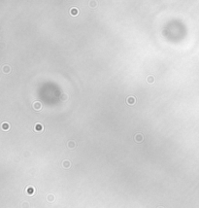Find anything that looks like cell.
<instances>
[{"mask_svg":"<svg viewBox=\"0 0 199 208\" xmlns=\"http://www.w3.org/2000/svg\"><path fill=\"white\" fill-rule=\"evenodd\" d=\"M25 192H26V194H27L28 195H33L35 194V189H34V187H32V186H28V187L26 188Z\"/></svg>","mask_w":199,"mask_h":208,"instance_id":"1","label":"cell"},{"mask_svg":"<svg viewBox=\"0 0 199 208\" xmlns=\"http://www.w3.org/2000/svg\"><path fill=\"white\" fill-rule=\"evenodd\" d=\"M69 13H70V15H72V16H78L79 15V9L78 8H76V7H73V8H71L70 10H69Z\"/></svg>","mask_w":199,"mask_h":208,"instance_id":"2","label":"cell"},{"mask_svg":"<svg viewBox=\"0 0 199 208\" xmlns=\"http://www.w3.org/2000/svg\"><path fill=\"white\" fill-rule=\"evenodd\" d=\"M135 102H136V99H135L134 96H129V97L126 98V103H127L128 105H130V106H131V105H134Z\"/></svg>","mask_w":199,"mask_h":208,"instance_id":"3","label":"cell"},{"mask_svg":"<svg viewBox=\"0 0 199 208\" xmlns=\"http://www.w3.org/2000/svg\"><path fill=\"white\" fill-rule=\"evenodd\" d=\"M134 139H135L136 142L140 143V142H142V141L144 140V136H143L141 133H137V134L134 136Z\"/></svg>","mask_w":199,"mask_h":208,"instance_id":"4","label":"cell"},{"mask_svg":"<svg viewBox=\"0 0 199 208\" xmlns=\"http://www.w3.org/2000/svg\"><path fill=\"white\" fill-rule=\"evenodd\" d=\"M43 129H44V127H43V126L41 124H35V126H34V130L35 131L41 132V131H43Z\"/></svg>","mask_w":199,"mask_h":208,"instance_id":"5","label":"cell"},{"mask_svg":"<svg viewBox=\"0 0 199 208\" xmlns=\"http://www.w3.org/2000/svg\"><path fill=\"white\" fill-rule=\"evenodd\" d=\"M33 108H34V110L39 111V110L42 108V104H41V102H39V101H35V102L33 103Z\"/></svg>","mask_w":199,"mask_h":208,"instance_id":"6","label":"cell"},{"mask_svg":"<svg viewBox=\"0 0 199 208\" xmlns=\"http://www.w3.org/2000/svg\"><path fill=\"white\" fill-rule=\"evenodd\" d=\"M1 128H2L4 131L9 130V129H10V125H9V123H6V122L2 123V125H1Z\"/></svg>","mask_w":199,"mask_h":208,"instance_id":"7","label":"cell"},{"mask_svg":"<svg viewBox=\"0 0 199 208\" xmlns=\"http://www.w3.org/2000/svg\"><path fill=\"white\" fill-rule=\"evenodd\" d=\"M62 166H63L64 168H69V167L71 166V163H70V160H68V159H65V160H63V161H62Z\"/></svg>","mask_w":199,"mask_h":208,"instance_id":"8","label":"cell"},{"mask_svg":"<svg viewBox=\"0 0 199 208\" xmlns=\"http://www.w3.org/2000/svg\"><path fill=\"white\" fill-rule=\"evenodd\" d=\"M2 71H3V73L8 74V73L11 72V67H10L9 65H4L3 68H2Z\"/></svg>","mask_w":199,"mask_h":208,"instance_id":"9","label":"cell"},{"mask_svg":"<svg viewBox=\"0 0 199 208\" xmlns=\"http://www.w3.org/2000/svg\"><path fill=\"white\" fill-rule=\"evenodd\" d=\"M146 80H147V82H148L149 84H151V85H152V84H154V83H155V77H154L153 75L148 76Z\"/></svg>","mask_w":199,"mask_h":208,"instance_id":"10","label":"cell"},{"mask_svg":"<svg viewBox=\"0 0 199 208\" xmlns=\"http://www.w3.org/2000/svg\"><path fill=\"white\" fill-rule=\"evenodd\" d=\"M67 146H68V148H70V149H74V148H75V146H76V143H75V141L70 140V141H68Z\"/></svg>","mask_w":199,"mask_h":208,"instance_id":"11","label":"cell"},{"mask_svg":"<svg viewBox=\"0 0 199 208\" xmlns=\"http://www.w3.org/2000/svg\"><path fill=\"white\" fill-rule=\"evenodd\" d=\"M55 199H56V196L54 195H47V200L49 202H53V201H55Z\"/></svg>","mask_w":199,"mask_h":208,"instance_id":"12","label":"cell"},{"mask_svg":"<svg viewBox=\"0 0 199 208\" xmlns=\"http://www.w3.org/2000/svg\"><path fill=\"white\" fill-rule=\"evenodd\" d=\"M67 99H68V95L67 94H62L60 95V100L61 101H66Z\"/></svg>","mask_w":199,"mask_h":208,"instance_id":"13","label":"cell"},{"mask_svg":"<svg viewBox=\"0 0 199 208\" xmlns=\"http://www.w3.org/2000/svg\"><path fill=\"white\" fill-rule=\"evenodd\" d=\"M89 6L94 8V7L97 6V2H96V1H89Z\"/></svg>","mask_w":199,"mask_h":208,"instance_id":"14","label":"cell"},{"mask_svg":"<svg viewBox=\"0 0 199 208\" xmlns=\"http://www.w3.org/2000/svg\"><path fill=\"white\" fill-rule=\"evenodd\" d=\"M21 207H22V208H28V207H29V203L26 202V201L23 202V203L21 204Z\"/></svg>","mask_w":199,"mask_h":208,"instance_id":"15","label":"cell"},{"mask_svg":"<svg viewBox=\"0 0 199 208\" xmlns=\"http://www.w3.org/2000/svg\"><path fill=\"white\" fill-rule=\"evenodd\" d=\"M157 208H163V207H161V206H160V207H157Z\"/></svg>","mask_w":199,"mask_h":208,"instance_id":"16","label":"cell"}]
</instances>
